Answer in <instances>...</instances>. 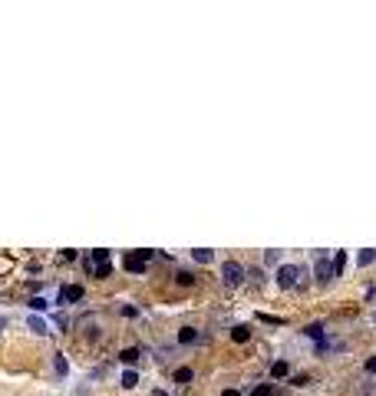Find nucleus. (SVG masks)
<instances>
[{
    "label": "nucleus",
    "mask_w": 376,
    "mask_h": 396,
    "mask_svg": "<svg viewBox=\"0 0 376 396\" xmlns=\"http://www.w3.org/2000/svg\"><path fill=\"white\" fill-rule=\"evenodd\" d=\"M274 389H271V383H261V386H254L251 389V396H271Z\"/></svg>",
    "instance_id": "nucleus-17"
},
{
    "label": "nucleus",
    "mask_w": 376,
    "mask_h": 396,
    "mask_svg": "<svg viewBox=\"0 0 376 396\" xmlns=\"http://www.w3.org/2000/svg\"><path fill=\"white\" fill-rule=\"evenodd\" d=\"M99 264H109V251L106 248H96L93 251V268H99Z\"/></svg>",
    "instance_id": "nucleus-12"
},
{
    "label": "nucleus",
    "mask_w": 376,
    "mask_h": 396,
    "mask_svg": "<svg viewBox=\"0 0 376 396\" xmlns=\"http://www.w3.org/2000/svg\"><path fill=\"white\" fill-rule=\"evenodd\" d=\"M307 337L320 340V337H323V324H310V327H307Z\"/></svg>",
    "instance_id": "nucleus-16"
},
{
    "label": "nucleus",
    "mask_w": 376,
    "mask_h": 396,
    "mask_svg": "<svg viewBox=\"0 0 376 396\" xmlns=\"http://www.w3.org/2000/svg\"><path fill=\"white\" fill-rule=\"evenodd\" d=\"M27 324H30V330H37V333H47V330H50V327H47V320H43V317H37V314H33L30 320H27Z\"/></svg>",
    "instance_id": "nucleus-11"
},
{
    "label": "nucleus",
    "mask_w": 376,
    "mask_h": 396,
    "mask_svg": "<svg viewBox=\"0 0 376 396\" xmlns=\"http://www.w3.org/2000/svg\"><path fill=\"white\" fill-rule=\"evenodd\" d=\"M192 366H181V370H175V383H192Z\"/></svg>",
    "instance_id": "nucleus-13"
},
{
    "label": "nucleus",
    "mask_w": 376,
    "mask_h": 396,
    "mask_svg": "<svg viewBox=\"0 0 376 396\" xmlns=\"http://www.w3.org/2000/svg\"><path fill=\"white\" fill-rule=\"evenodd\" d=\"M192 281H195V277L188 274V271H181V274H178V284H192Z\"/></svg>",
    "instance_id": "nucleus-23"
},
{
    "label": "nucleus",
    "mask_w": 376,
    "mask_h": 396,
    "mask_svg": "<svg viewBox=\"0 0 376 396\" xmlns=\"http://www.w3.org/2000/svg\"><path fill=\"white\" fill-rule=\"evenodd\" d=\"M149 261H152V251H132V254H125V261H122V268L125 271H132V274H142V271L149 268Z\"/></svg>",
    "instance_id": "nucleus-1"
},
{
    "label": "nucleus",
    "mask_w": 376,
    "mask_h": 396,
    "mask_svg": "<svg viewBox=\"0 0 376 396\" xmlns=\"http://www.w3.org/2000/svg\"><path fill=\"white\" fill-rule=\"evenodd\" d=\"M192 258H195L198 264H208V261H212V258H215V254L208 251V248H195V251H192Z\"/></svg>",
    "instance_id": "nucleus-10"
},
{
    "label": "nucleus",
    "mask_w": 376,
    "mask_h": 396,
    "mask_svg": "<svg viewBox=\"0 0 376 396\" xmlns=\"http://www.w3.org/2000/svg\"><path fill=\"white\" fill-rule=\"evenodd\" d=\"M152 396H168V393H165V389H152Z\"/></svg>",
    "instance_id": "nucleus-25"
},
{
    "label": "nucleus",
    "mask_w": 376,
    "mask_h": 396,
    "mask_svg": "<svg viewBox=\"0 0 376 396\" xmlns=\"http://www.w3.org/2000/svg\"><path fill=\"white\" fill-rule=\"evenodd\" d=\"M0 324H4V320H0Z\"/></svg>",
    "instance_id": "nucleus-26"
},
{
    "label": "nucleus",
    "mask_w": 376,
    "mask_h": 396,
    "mask_svg": "<svg viewBox=\"0 0 376 396\" xmlns=\"http://www.w3.org/2000/svg\"><path fill=\"white\" fill-rule=\"evenodd\" d=\"M258 320H264V324H274V327H281V324H284L281 317H271V314H258Z\"/></svg>",
    "instance_id": "nucleus-20"
},
{
    "label": "nucleus",
    "mask_w": 376,
    "mask_h": 396,
    "mask_svg": "<svg viewBox=\"0 0 376 396\" xmlns=\"http://www.w3.org/2000/svg\"><path fill=\"white\" fill-rule=\"evenodd\" d=\"M178 340L181 343H195L198 340V330H195V327H181V330H178Z\"/></svg>",
    "instance_id": "nucleus-8"
},
{
    "label": "nucleus",
    "mask_w": 376,
    "mask_h": 396,
    "mask_svg": "<svg viewBox=\"0 0 376 396\" xmlns=\"http://www.w3.org/2000/svg\"><path fill=\"white\" fill-rule=\"evenodd\" d=\"M366 370H369V373H376V356H369V360H366Z\"/></svg>",
    "instance_id": "nucleus-24"
},
{
    "label": "nucleus",
    "mask_w": 376,
    "mask_h": 396,
    "mask_svg": "<svg viewBox=\"0 0 376 396\" xmlns=\"http://www.w3.org/2000/svg\"><path fill=\"white\" fill-rule=\"evenodd\" d=\"M93 274L96 277H109L112 274V264H99V268H93Z\"/></svg>",
    "instance_id": "nucleus-19"
},
{
    "label": "nucleus",
    "mask_w": 376,
    "mask_h": 396,
    "mask_svg": "<svg viewBox=\"0 0 376 396\" xmlns=\"http://www.w3.org/2000/svg\"><path fill=\"white\" fill-rule=\"evenodd\" d=\"M231 340H235V343H248L251 340V330H248V327H235V330H231Z\"/></svg>",
    "instance_id": "nucleus-9"
},
{
    "label": "nucleus",
    "mask_w": 376,
    "mask_h": 396,
    "mask_svg": "<svg viewBox=\"0 0 376 396\" xmlns=\"http://www.w3.org/2000/svg\"><path fill=\"white\" fill-rule=\"evenodd\" d=\"M30 307H33V310H47V301H43V297H33Z\"/></svg>",
    "instance_id": "nucleus-21"
},
{
    "label": "nucleus",
    "mask_w": 376,
    "mask_h": 396,
    "mask_svg": "<svg viewBox=\"0 0 376 396\" xmlns=\"http://www.w3.org/2000/svg\"><path fill=\"white\" fill-rule=\"evenodd\" d=\"M297 281H300V268L297 264H281V268H277V287L287 291V287H294Z\"/></svg>",
    "instance_id": "nucleus-2"
},
{
    "label": "nucleus",
    "mask_w": 376,
    "mask_h": 396,
    "mask_svg": "<svg viewBox=\"0 0 376 396\" xmlns=\"http://www.w3.org/2000/svg\"><path fill=\"white\" fill-rule=\"evenodd\" d=\"M343 261H346V254L343 251H337V261H333V268H337V274L343 271Z\"/></svg>",
    "instance_id": "nucleus-22"
},
{
    "label": "nucleus",
    "mask_w": 376,
    "mask_h": 396,
    "mask_svg": "<svg viewBox=\"0 0 376 396\" xmlns=\"http://www.w3.org/2000/svg\"><path fill=\"white\" fill-rule=\"evenodd\" d=\"M221 274H225V284H241L244 277V268L238 261H225V268H221Z\"/></svg>",
    "instance_id": "nucleus-3"
},
{
    "label": "nucleus",
    "mask_w": 376,
    "mask_h": 396,
    "mask_svg": "<svg viewBox=\"0 0 376 396\" xmlns=\"http://www.w3.org/2000/svg\"><path fill=\"white\" fill-rule=\"evenodd\" d=\"M119 360H122V363H135V360H139V350H135V347L122 350V353H119Z\"/></svg>",
    "instance_id": "nucleus-14"
},
{
    "label": "nucleus",
    "mask_w": 376,
    "mask_h": 396,
    "mask_svg": "<svg viewBox=\"0 0 376 396\" xmlns=\"http://www.w3.org/2000/svg\"><path fill=\"white\" fill-rule=\"evenodd\" d=\"M76 301H83V287H79V284L60 287V304H76Z\"/></svg>",
    "instance_id": "nucleus-4"
},
{
    "label": "nucleus",
    "mask_w": 376,
    "mask_h": 396,
    "mask_svg": "<svg viewBox=\"0 0 376 396\" xmlns=\"http://www.w3.org/2000/svg\"><path fill=\"white\" fill-rule=\"evenodd\" d=\"M376 261V251L373 248H363L360 254H356V264H360V268H366V264H373Z\"/></svg>",
    "instance_id": "nucleus-6"
},
{
    "label": "nucleus",
    "mask_w": 376,
    "mask_h": 396,
    "mask_svg": "<svg viewBox=\"0 0 376 396\" xmlns=\"http://www.w3.org/2000/svg\"><path fill=\"white\" fill-rule=\"evenodd\" d=\"M53 363H56V373H60V376H66V356H63V353H56V360H53Z\"/></svg>",
    "instance_id": "nucleus-18"
},
{
    "label": "nucleus",
    "mask_w": 376,
    "mask_h": 396,
    "mask_svg": "<svg viewBox=\"0 0 376 396\" xmlns=\"http://www.w3.org/2000/svg\"><path fill=\"white\" fill-rule=\"evenodd\" d=\"M135 383H139V376H135L132 370H125V373H122V389H132Z\"/></svg>",
    "instance_id": "nucleus-15"
},
{
    "label": "nucleus",
    "mask_w": 376,
    "mask_h": 396,
    "mask_svg": "<svg viewBox=\"0 0 376 396\" xmlns=\"http://www.w3.org/2000/svg\"><path fill=\"white\" fill-rule=\"evenodd\" d=\"M313 274L320 277V281H330V277L337 274V268H333V261H330V258H320V261L313 264Z\"/></svg>",
    "instance_id": "nucleus-5"
},
{
    "label": "nucleus",
    "mask_w": 376,
    "mask_h": 396,
    "mask_svg": "<svg viewBox=\"0 0 376 396\" xmlns=\"http://www.w3.org/2000/svg\"><path fill=\"white\" fill-rule=\"evenodd\" d=\"M290 373V366H287V360H277L274 366H271V376H274V380H284V376H287Z\"/></svg>",
    "instance_id": "nucleus-7"
}]
</instances>
